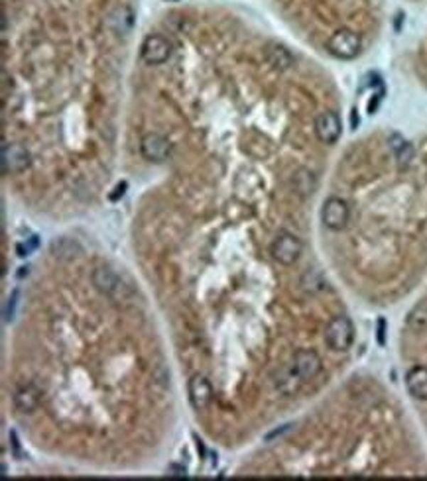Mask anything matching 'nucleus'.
Masks as SVG:
<instances>
[{
	"mask_svg": "<svg viewBox=\"0 0 427 481\" xmlns=\"http://www.w3.org/2000/svg\"><path fill=\"white\" fill-rule=\"evenodd\" d=\"M360 48H362V42H360V35L357 32H352L349 28H341L337 30L329 42H327V51L337 57V60L349 61L355 60L360 53Z\"/></svg>",
	"mask_w": 427,
	"mask_h": 481,
	"instance_id": "nucleus-1",
	"label": "nucleus"
},
{
	"mask_svg": "<svg viewBox=\"0 0 427 481\" xmlns=\"http://www.w3.org/2000/svg\"><path fill=\"white\" fill-rule=\"evenodd\" d=\"M325 340H327V346L335 352H347L355 340V326L349 316H345V314L335 316L325 330Z\"/></svg>",
	"mask_w": 427,
	"mask_h": 481,
	"instance_id": "nucleus-2",
	"label": "nucleus"
},
{
	"mask_svg": "<svg viewBox=\"0 0 427 481\" xmlns=\"http://www.w3.org/2000/svg\"><path fill=\"white\" fill-rule=\"evenodd\" d=\"M93 283L103 295L111 297L114 301H124L132 295L130 289L122 283V279L111 267H97L93 271Z\"/></svg>",
	"mask_w": 427,
	"mask_h": 481,
	"instance_id": "nucleus-3",
	"label": "nucleus"
},
{
	"mask_svg": "<svg viewBox=\"0 0 427 481\" xmlns=\"http://www.w3.org/2000/svg\"><path fill=\"white\" fill-rule=\"evenodd\" d=\"M301 240L298 236H293L290 232H282L280 236L274 240L270 253L278 263L282 265H293L298 262L299 255H301Z\"/></svg>",
	"mask_w": 427,
	"mask_h": 481,
	"instance_id": "nucleus-4",
	"label": "nucleus"
},
{
	"mask_svg": "<svg viewBox=\"0 0 427 481\" xmlns=\"http://www.w3.org/2000/svg\"><path fill=\"white\" fill-rule=\"evenodd\" d=\"M350 216V209L347 201H342L339 197H329L323 203L321 209V220L329 230H342L347 226Z\"/></svg>",
	"mask_w": 427,
	"mask_h": 481,
	"instance_id": "nucleus-5",
	"label": "nucleus"
},
{
	"mask_svg": "<svg viewBox=\"0 0 427 481\" xmlns=\"http://www.w3.org/2000/svg\"><path fill=\"white\" fill-rule=\"evenodd\" d=\"M140 53H142V60H144L148 65H162V63H166V61L170 60L171 43L168 42V38H163V35L150 34L144 42H142Z\"/></svg>",
	"mask_w": 427,
	"mask_h": 481,
	"instance_id": "nucleus-6",
	"label": "nucleus"
},
{
	"mask_svg": "<svg viewBox=\"0 0 427 481\" xmlns=\"http://www.w3.org/2000/svg\"><path fill=\"white\" fill-rule=\"evenodd\" d=\"M341 118L333 110H325L315 120V134L319 142L323 144H335L341 138Z\"/></svg>",
	"mask_w": 427,
	"mask_h": 481,
	"instance_id": "nucleus-7",
	"label": "nucleus"
},
{
	"mask_svg": "<svg viewBox=\"0 0 427 481\" xmlns=\"http://www.w3.org/2000/svg\"><path fill=\"white\" fill-rule=\"evenodd\" d=\"M30 165V153L24 145H2V171L4 173H22Z\"/></svg>",
	"mask_w": 427,
	"mask_h": 481,
	"instance_id": "nucleus-8",
	"label": "nucleus"
},
{
	"mask_svg": "<svg viewBox=\"0 0 427 481\" xmlns=\"http://www.w3.org/2000/svg\"><path fill=\"white\" fill-rule=\"evenodd\" d=\"M293 370L301 381H309L319 375L321 372V358L313 350H298L293 355Z\"/></svg>",
	"mask_w": 427,
	"mask_h": 481,
	"instance_id": "nucleus-9",
	"label": "nucleus"
},
{
	"mask_svg": "<svg viewBox=\"0 0 427 481\" xmlns=\"http://www.w3.org/2000/svg\"><path fill=\"white\" fill-rule=\"evenodd\" d=\"M140 152L148 161H160L168 160V155L171 152V144L168 142V138H163L162 134H146L142 138V144H140Z\"/></svg>",
	"mask_w": 427,
	"mask_h": 481,
	"instance_id": "nucleus-10",
	"label": "nucleus"
},
{
	"mask_svg": "<svg viewBox=\"0 0 427 481\" xmlns=\"http://www.w3.org/2000/svg\"><path fill=\"white\" fill-rule=\"evenodd\" d=\"M211 397H213V389L203 375H195L193 380L189 381V401H191L195 411L207 409V405L211 403Z\"/></svg>",
	"mask_w": 427,
	"mask_h": 481,
	"instance_id": "nucleus-11",
	"label": "nucleus"
},
{
	"mask_svg": "<svg viewBox=\"0 0 427 481\" xmlns=\"http://www.w3.org/2000/svg\"><path fill=\"white\" fill-rule=\"evenodd\" d=\"M406 385L414 399H419V401L427 399V367L423 365L411 367L406 375Z\"/></svg>",
	"mask_w": 427,
	"mask_h": 481,
	"instance_id": "nucleus-12",
	"label": "nucleus"
},
{
	"mask_svg": "<svg viewBox=\"0 0 427 481\" xmlns=\"http://www.w3.org/2000/svg\"><path fill=\"white\" fill-rule=\"evenodd\" d=\"M40 397H42L40 389L36 387V385H26V387H22L16 393L14 405H16L20 413H32L40 405Z\"/></svg>",
	"mask_w": 427,
	"mask_h": 481,
	"instance_id": "nucleus-13",
	"label": "nucleus"
},
{
	"mask_svg": "<svg viewBox=\"0 0 427 481\" xmlns=\"http://www.w3.org/2000/svg\"><path fill=\"white\" fill-rule=\"evenodd\" d=\"M301 383H303V381L299 380V375L296 373V370H293V365L286 367V370H282V372L276 375V387L280 389L283 395H291Z\"/></svg>",
	"mask_w": 427,
	"mask_h": 481,
	"instance_id": "nucleus-14",
	"label": "nucleus"
},
{
	"mask_svg": "<svg viewBox=\"0 0 427 481\" xmlns=\"http://www.w3.org/2000/svg\"><path fill=\"white\" fill-rule=\"evenodd\" d=\"M390 145H392V150L396 152V157L400 161V165H408L411 157H414V148L398 134H394L390 138Z\"/></svg>",
	"mask_w": 427,
	"mask_h": 481,
	"instance_id": "nucleus-15",
	"label": "nucleus"
},
{
	"mask_svg": "<svg viewBox=\"0 0 427 481\" xmlns=\"http://www.w3.org/2000/svg\"><path fill=\"white\" fill-rule=\"evenodd\" d=\"M111 22L117 28V32L126 34V32H130L132 24H134V14H132L130 9H117L111 16Z\"/></svg>",
	"mask_w": 427,
	"mask_h": 481,
	"instance_id": "nucleus-16",
	"label": "nucleus"
},
{
	"mask_svg": "<svg viewBox=\"0 0 427 481\" xmlns=\"http://www.w3.org/2000/svg\"><path fill=\"white\" fill-rule=\"evenodd\" d=\"M268 57L272 61V65L280 69H288L293 63V57H291V53L282 45H274L272 50L268 51Z\"/></svg>",
	"mask_w": 427,
	"mask_h": 481,
	"instance_id": "nucleus-17",
	"label": "nucleus"
},
{
	"mask_svg": "<svg viewBox=\"0 0 427 481\" xmlns=\"http://www.w3.org/2000/svg\"><path fill=\"white\" fill-rule=\"evenodd\" d=\"M408 326H410L411 330H416V332H419V330H423L427 326V306L426 304H418L414 311H411V314L408 316Z\"/></svg>",
	"mask_w": 427,
	"mask_h": 481,
	"instance_id": "nucleus-18",
	"label": "nucleus"
},
{
	"mask_svg": "<svg viewBox=\"0 0 427 481\" xmlns=\"http://www.w3.org/2000/svg\"><path fill=\"white\" fill-rule=\"evenodd\" d=\"M315 187V179H313V173H309L306 169H301L296 173V189H298L301 194H309Z\"/></svg>",
	"mask_w": 427,
	"mask_h": 481,
	"instance_id": "nucleus-19",
	"label": "nucleus"
},
{
	"mask_svg": "<svg viewBox=\"0 0 427 481\" xmlns=\"http://www.w3.org/2000/svg\"><path fill=\"white\" fill-rule=\"evenodd\" d=\"M10 440H12V448H14V454H16V458H18V460H20V458L24 456V454L20 452V442H18L16 432H10Z\"/></svg>",
	"mask_w": 427,
	"mask_h": 481,
	"instance_id": "nucleus-20",
	"label": "nucleus"
},
{
	"mask_svg": "<svg viewBox=\"0 0 427 481\" xmlns=\"http://www.w3.org/2000/svg\"><path fill=\"white\" fill-rule=\"evenodd\" d=\"M384 328L386 321L384 319H380V321H378V342H380V344H384Z\"/></svg>",
	"mask_w": 427,
	"mask_h": 481,
	"instance_id": "nucleus-21",
	"label": "nucleus"
},
{
	"mask_svg": "<svg viewBox=\"0 0 427 481\" xmlns=\"http://www.w3.org/2000/svg\"><path fill=\"white\" fill-rule=\"evenodd\" d=\"M124 189H126V183H120V185H117V189H114V193L111 194L112 201H117L119 197H122V194H124Z\"/></svg>",
	"mask_w": 427,
	"mask_h": 481,
	"instance_id": "nucleus-22",
	"label": "nucleus"
},
{
	"mask_svg": "<svg viewBox=\"0 0 427 481\" xmlns=\"http://www.w3.org/2000/svg\"><path fill=\"white\" fill-rule=\"evenodd\" d=\"M168 472L171 473V475H185V468H180V465H170L168 468Z\"/></svg>",
	"mask_w": 427,
	"mask_h": 481,
	"instance_id": "nucleus-23",
	"label": "nucleus"
},
{
	"mask_svg": "<svg viewBox=\"0 0 427 481\" xmlns=\"http://www.w3.org/2000/svg\"><path fill=\"white\" fill-rule=\"evenodd\" d=\"M357 124H359V118H357V110H352V126L357 128Z\"/></svg>",
	"mask_w": 427,
	"mask_h": 481,
	"instance_id": "nucleus-24",
	"label": "nucleus"
},
{
	"mask_svg": "<svg viewBox=\"0 0 427 481\" xmlns=\"http://www.w3.org/2000/svg\"><path fill=\"white\" fill-rule=\"evenodd\" d=\"M166 2H180V0H166Z\"/></svg>",
	"mask_w": 427,
	"mask_h": 481,
	"instance_id": "nucleus-25",
	"label": "nucleus"
}]
</instances>
